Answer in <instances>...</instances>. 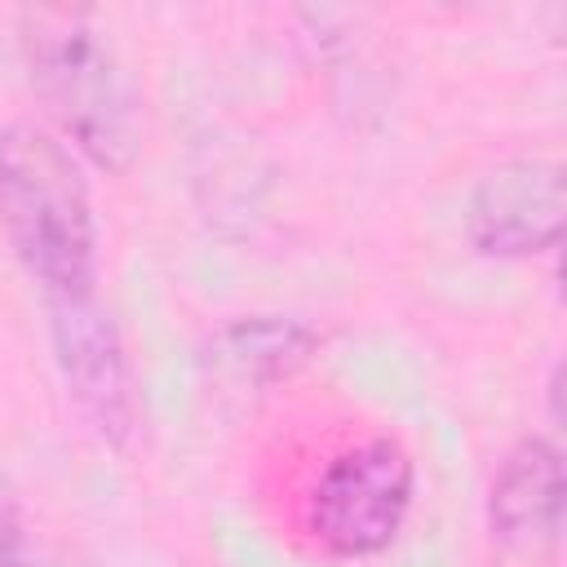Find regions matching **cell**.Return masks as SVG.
I'll return each mask as SVG.
<instances>
[{
    "label": "cell",
    "mask_w": 567,
    "mask_h": 567,
    "mask_svg": "<svg viewBox=\"0 0 567 567\" xmlns=\"http://www.w3.org/2000/svg\"><path fill=\"white\" fill-rule=\"evenodd\" d=\"M18 53L49 128L102 173L133 168L142 151V89L97 13L22 9Z\"/></svg>",
    "instance_id": "6da1fadb"
},
{
    "label": "cell",
    "mask_w": 567,
    "mask_h": 567,
    "mask_svg": "<svg viewBox=\"0 0 567 567\" xmlns=\"http://www.w3.org/2000/svg\"><path fill=\"white\" fill-rule=\"evenodd\" d=\"M0 235L40 301L97 297L102 230L84 159L40 120L0 128Z\"/></svg>",
    "instance_id": "7a4b0ae2"
},
{
    "label": "cell",
    "mask_w": 567,
    "mask_h": 567,
    "mask_svg": "<svg viewBox=\"0 0 567 567\" xmlns=\"http://www.w3.org/2000/svg\"><path fill=\"white\" fill-rule=\"evenodd\" d=\"M416 501V456L394 434H368L337 452L306 492V532L332 558L390 549Z\"/></svg>",
    "instance_id": "3957f363"
},
{
    "label": "cell",
    "mask_w": 567,
    "mask_h": 567,
    "mask_svg": "<svg viewBox=\"0 0 567 567\" xmlns=\"http://www.w3.org/2000/svg\"><path fill=\"white\" fill-rule=\"evenodd\" d=\"M44 328H49L58 381L75 416L89 425L97 443L124 452L137 434L142 399L115 315L102 306V297L44 301Z\"/></svg>",
    "instance_id": "277c9868"
},
{
    "label": "cell",
    "mask_w": 567,
    "mask_h": 567,
    "mask_svg": "<svg viewBox=\"0 0 567 567\" xmlns=\"http://www.w3.org/2000/svg\"><path fill=\"white\" fill-rule=\"evenodd\" d=\"M563 217V164L549 155H509L474 177L461 208V230L478 257L527 261L558 252Z\"/></svg>",
    "instance_id": "5b68a950"
},
{
    "label": "cell",
    "mask_w": 567,
    "mask_h": 567,
    "mask_svg": "<svg viewBox=\"0 0 567 567\" xmlns=\"http://www.w3.org/2000/svg\"><path fill=\"white\" fill-rule=\"evenodd\" d=\"M487 536L518 563H554L563 549L567 478L563 447L549 434H523L505 447L487 483Z\"/></svg>",
    "instance_id": "8992f818"
},
{
    "label": "cell",
    "mask_w": 567,
    "mask_h": 567,
    "mask_svg": "<svg viewBox=\"0 0 567 567\" xmlns=\"http://www.w3.org/2000/svg\"><path fill=\"white\" fill-rule=\"evenodd\" d=\"M319 332L288 315H244L217 328L204 346V368L235 394H266L310 363Z\"/></svg>",
    "instance_id": "52a82bcc"
},
{
    "label": "cell",
    "mask_w": 567,
    "mask_h": 567,
    "mask_svg": "<svg viewBox=\"0 0 567 567\" xmlns=\"http://www.w3.org/2000/svg\"><path fill=\"white\" fill-rule=\"evenodd\" d=\"M0 567H35V540L18 492L0 478Z\"/></svg>",
    "instance_id": "ba28073f"
}]
</instances>
